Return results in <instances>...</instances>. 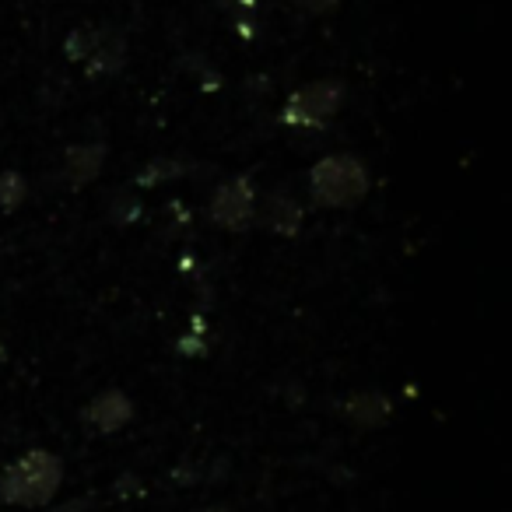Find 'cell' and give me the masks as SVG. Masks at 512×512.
<instances>
[{"mask_svg": "<svg viewBox=\"0 0 512 512\" xmlns=\"http://www.w3.org/2000/svg\"><path fill=\"white\" fill-rule=\"evenodd\" d=\"M81 418H85V425L95 428V432L113 435L130 425V418H134V400L123 390H102L99 397L88 400Z\"/></svg>", "mask_w": 512, "mask_h": 512, "instance_id": "6", "label": "cell"}, {"mask_svg": "<svg viewBox=\"0 0 512 512\" xmlns=\"http://www.w3.org/2000/svg\"><path fill=\"white\" fill-rule=\"evenodd\" d=\"M95 39H99V25H78V29H71L64 39V57L74 60V64H85L95 50Z\"/></svg>", "mask_w": 512, "mask_h": 512, "instance_id": "11", "label": "cell"}, {"mask_svg": "<svg viewBox=\"0 0 512 512\" xmlns=\"http://www.w3.org/2000/svg\"><path fill=\"white\" fill-rule=\"evenodd\" d=\"M25 200H29V183H25L22 172H15V169L0 172V211L4 214L18 211Z\"/></svg>", "mask_w": 512, "mask_h": 512, "instance_id": "12", "label": "cell"}, {"mask_svg": "<svg viewBox=\"0 0 512 512\" xmlns=\"http://www.w3.org/2000/svg\"><path fill=\"white\" fill-rule=\"evenodd\" d=\"M256 204H260V193H256L253 179L232 176L214 186L211 200H207V221L221 232H246L249 225H256Z\"/></svg>", "mask_w": 512, "mask_h": 512, "instance_id": "4", "label": "cell"}, {"mask_svg": "<svg viewBox=\"0 0 512 512\" xmlns=\"http://www.w3.org/2000/svg\"><path fill=\"white\" fill-rule=\"evenodd\" d=\"M102 165H106V144H102V141L74 144V148L64 155V179H67V186H74V190L88 186L92 179H99Z\"/></svg>", "mask_w": 512, "mask_h": 512, "instance_id": "8", "label": "cell"}, {"mask_svg": "<svg viewBox=\"0 0 512 512\" xmlns=\"http://www.w3.org/2000/svg\"><path fill=\"white\" fill-rule=\"evenodd\" d=\"M292 4L306 15H330V11L341 8V0H292Z\"/></svg>", "mask_w": 512, "mask_h": 512, "instance_id": "14", "label": "cell"}, {"mask_svg": "<svg viewBox=\"0 0 512 512\" xmlns=\"http://www.w3.org/2000/svg\"><path fill=\"white\" fill-rule=\"evenodd\" d=\"M344 106V85L337 78L309 81L281 109V123L295 130H323Z\"/></svg>", "mask_w": 512, "mask_h": 512, "instance_id": "3", "label": "cell"}, {"mask_svg": "<svg viewBox=\"0 0 512 512\" xmlns=\"http://www.w3.org/2000/svg\"><path fill=\"white\" fill-rule=\"evenodd\" d=\"M341 414L355 428H379V425H386V421H390L393 400L386 397V393H379V390H362V393H351V397L344 400Z\"/></svg>", "mask_w": 512, "mask_h": 512, "instance_id": "7", "label": "cell"}, {"mask_svg": "<svg viewBox=\"0 0 512 512\" xmlns=\"http://www.w3.org/2000/svg\"><path fill=\"white\" fill-rule=\"evenodd\" d=\"M302 221H306V211H302L299 200L285 190L264 193L260 204H256V225H264L267 232H274V235L292 239V235H299Z\"/></svg>", "mask_w": 512, "mask_h": 512, "instance_id": "5", "label": "cell"}, {"mask_svg": "<svg viewBox=\"0 0 512 512\" xmlns=\"http://www.w3.org/2000/svg\"><path fill=\"white\" fill-rule=\"evenodd\" d=\"M64 484V463L50 449H29L0 474V502L36 509L46 505Z\"/></svg>", "mask_w": 512, "mask_h": 512, "instance_id": "1", "label": "cell"}, {"mask_svg": "<svg viewBox=\"0 0 512 512\" xmlns=\"http://www.w3.org/2000/svg\"><path fill=\"white\" fill-rule=\"evenodd\" d=\"M183 172L186 169L176 162V158H155V162H148L141 172H137L134 186L137 190H151V186H162V183H169V179H179Z\"/></svg>", "mask_w": 512, "mask_h": 512, "instance_id": "10", "label": "cell"}, {"mask_svg": "<svg viewBox=\"0 0 512 512\" xmlns=\"http://www.w3.org/2000/svg\"><path fill=\"white\" fill-rule=\"evenodd\" d=\"M137 214H141V200L137 197H116L113 200V218L116 221L130 225V221H137Z\"/></svg>", "mask_w": 512, "mask_h": 512, "instance_id": "13", "label": "cell"}, {"mask_svg": "<svg viewBox=\"0 0 512 512\" xmlns=\"http://www.w3.org/2000/svg\"><path fill=\"white\" fill-rule=\"evenodd\" d=\"M123 64H127V39L116 29H99L92 57L85 60V71L95 74V78H106V74L120 71Z\"/></svg>", "mask_w": 512, "mask_h": 512, "instance_id": "9", "label": "cell"}, {"mask_svg": "<svg viewBox=\"0 0 512 512\" xmlns=\"http://www.w3.org/2000/svg\"><path fill=\"white\" fill-rule=\"evenodd\" d=\"M8 362V348H4V341H0V365Z\"/></svg>", "mask_w": 512, "mask_h": 512, "instance_id": "15", "label": "cell"}, {"mask_svg": "<svg viewBox=\"0 0 512 512\" xmlns=\"http://www.w3.org/2000/svg\"><path fill=\"white\" fill-rule=\"evenodd\" d=\"M369 190H372L369 165L358 155H327L309 172V193H313L316 207H330V211L358 207L369 197Z\"/></svg>", "mask_w": 512, "mask_h": 512, "instance_id": "2", "label": "cell"}]
</instances>
